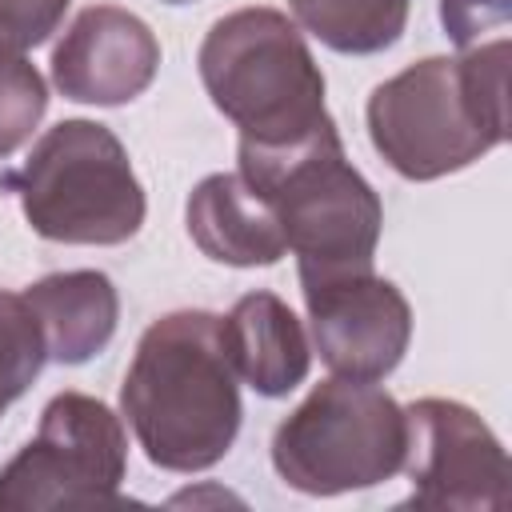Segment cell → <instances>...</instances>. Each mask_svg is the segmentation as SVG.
Returning a JSON list of instances; mask_svg holds the SVG:
<instances>
[{"mask_svg":"<svg viewBox=\"0 0 512 512\" xmlns=\"http://www.w3.org/2000/svg\"><path fill=\"white\" fill-rule=\"evenodd\" d=\"M44 364H48V344L32 304L24 300V292L0 288V408L20 400Z\"/></svg>","mask_w":512,"mask_h":512,"instance_id":"9a60e30c","label":"cell"},{"mask_svg":"<svg viewBox=\"0 0 512 512\" xmlns=\"http://www.w3.org/2000/svg\"><path fill=\"white\" fill-rule=\"evenodd\" d=\"M48 84L24 52H0V160L12 156L44 120Z\"/></svg>","mask_w":512,"mask_h":512,"instance_id":"2e32d148","label":"cell"},{"mask_svg":"<svg viewBox=\"0 0 512 512\" xmlns=\"http://www.w3.org/2000/svg\"><path fill=\"white\" fill-rule=\"evenodd\" d=\"M160 68L156 32L128 8H84L52 48V84L64 100L116 108L136 100Z\"/></svg>","mask_w":512,"mask_h":512,"instance_id":"30bf717a","label":"cell"},{"mask_svg":"<svg viewBox=\"0 0 512 512\" xmlns=\"http://www.w3.org/2000/svg\"><path fill=\"white\" fill-rule=\"evenodd\" d=\"M404 408L372 380H320L272 432L276 476L304 496H340L392 480L404 464Z\"/></svg>","mask_w":512,"mask_h":512,"instance_id":"8992f818","label":"cell"},{"mask_svg":"<svg viewBox=\"0 0 512 512\" xmlns=\"http://www.w3.org/2000/svg\"><path fill=\"white\" fill-rule=\"evenodd\" d=\"M372 148L404 180H440L508 140V40L424 56L368 96Z\"/></svg>","mask_w":512,"mask_h":512,"instance_id":"7a4b0ae2","label":"cell"},{"mask_svg":"<svg viewBox=\"0 0 512 512\" xmlns=\"http://www.w3.org/2000/svg\"><path fill=\"white\" fill-rule=\"evenodd\" d=\"M0 416H4V408H0Z\"/></svg>","mask_w":512,"mask_h":512,"instance_id":"ffe728a7","label":"cell"},{"mask_svg":"<svg viewBox=\"0 0 512 512\" xmlns=\"http://www.w3.org/2000/svg\"><path fill=\"white\" fill-rule=\"evenodd\" d=\"M300 292L308 304L312 344L332 376L376 384L396 372L412 340V308L392 280L368 268L300 280Z\"/></svg>","mask_w":512,"mask_h":512,"instance_id":"9c48e42d","label":"cell"},{"mask_svg":"<svg viewBox=\"0 0 512 512\" xmlns=\"http://www.w3.org/2000/svg\"><path fill=\"white\" fill-rule=\"evenodd\" d=\"M24 300L32 304V312L44 328L48 360H56V364L76 368V364L92 360L96 352H104L108 340L116 336L120 296H116V284L96 268L52 272V276L28 284Z\"/></svg>","mask_w":512,"mask_h":512,"instance_id":"4fadbf2b","label":"cell"},{"mask_svg":"<svg viewBox=\"0 0 512 512\" xmlns=\"http://www.w3.org/2000/svg\"><path fill=\"white\" fill-rule=\"evenodd\" d=\"M240 180L276 212L300 280L372 268L384 204L348 164L336 124L288 148L240 144Z\"/></svg>","mask_w":512,"mask_h":512,"instance_id":"3957f363","label":"cell"},{"mask_svg":"<svg viewBox=\"0 0 512 512\" xmlns=\"http://www.w3.org/2000/svg\"><path fill=\"white\" fill-rule=\"evenodd\" d=\"M128 472V436L120 416L84 392H60L44 404L36 436L0 468V508H100L116 504Z\"/></svg>","mask_w":512,"mask_h":512,"instance_id":"52a82bcc","label":"cell"},{"mask_svg":"<svg viewBox=\"0 0 512 512\" xmlns=\"http://www.w3.org/2000/svg\"><path fill=\"white\" fill-rule=\"evenodd\" d=\"M404 424L400 468L412 480L404 508H508V452L468 404L424 396L404 408Z\"/></svg>","mask_w":512,"mask_h":512,"instance_id":"ba28073f","label":"cell"},{"mask_svg":"<svg viewBox=\"0 0 512 512\" xmlns=\"http://www.w3.org/2000/svg\"><path fill=\"white\" fill-rule=\"evenodd\" d=\"M200 80L240 144L288 148L336 124L324 108V72L296 20L276 8H236L200 44Z\"/></svg>","mask_w":512,"mask_h":512,"instance_id":"277c9868","label":"cell"},{"mask_svg":"<svg viewBox=\"0 0 512 512\" xmlns=\"http://www.w3.org/2000/svg\"><path fill=\"white\" fill-rule=\"evenodd\" d=\"M296 28L344 56H372L404 36L412 0H288Z\"/></svg>","mask_w":512,"mask_h":512,"instance_id":"5bb4252c","label":"cell"},{"mask_svg":"<svg viewBox=\"0 0 512 512\" xmlns=\"http://www.w3.org/2000/svg\"><path fill=\"white\" fill-rule=\"evenodd\" d=\"M512 16V0H440L444 36L460 48H472L488 28H504Z\"/></svg>","mask_w":512,"mask_h":512,"instance_id":"ac0fdd59","label":"cell"},{"mask_svg":"<svg viewBox=\"0 0 512 512\" xmlns=\"http://www.w3.org/2000/svg\"><path fill=\"white\" fill-rule=\"evenodd\" d=\"M220 316L180 308L152 320L120 384V412L164 472H204L236 444L244 404Z\"/></svg>","mask_w":512,"mask_h":512,"instance_id":"6da1fadb","label":"cell"},{"mask_svg":"<svg viewBox=\"0 0 512 512\" xmlns=\"http://www.w3.org/2000/svg\"><path fill=\"white\" fill-rule=\"evenodd\" d=\"M72 0H0V52L40 48L64 20Z\"/></svg>","mask_w":512,"mask_h":512,"instance_id":"e0dca14e","label":"cell"},{"mask_svg":"<svg viewBox=\"0 0 512 512\" xmlns=\"http://www.w3.org/2000/svg\"><path fill=\"white\" fill-rule=\"evenodd\" d=\"M164 4H192V0H164Z\"/></svg>","mask_w":512,"mask_h":512,"instance_id":"d6986e66","label":"cell"},{"mask_svg":"<svg viewBox=\"0 0 512 512\" xmlns=\"http://www.w3.org/2000/svg\"><path fill=\"white\" fill-rule=\"evenodd\" d=\"M220 332L236 376L256 396L276 400L304 384L312 368V348L304 324L276 292H244L232 304V312L220 316Z\"/></svg>","mask_w":512,"mask_h":512,"instance_id":"7c38bea8","label":"cell"},{"mask_svg":"<svg viewBox=\"0 0 512 512\" xmlns=\"http://www.w3.org/2000/svg\"><path fill=\"white\" fill-rule=\"evenodd\" d=\"M36 236L56 244H124L140 232L148 200L120 136L96 120H60L0 176Z\"/></svg>","mask_w":512,"mask_h":512,"instance_id":"5b68a950","label":"cell"},{"mask_svg":"<svg viewBox=\"0 0 512 512\" xmlns=\"http://www.w3.org/2000/svg\"><path fill=\"white\" fill-rule=\"evenodd\" d=\"M192 244L232 268H268L288 252L276 212L240 180V172L204 176L184 204Z\"/></svg>","mask_w":512,"mask_h":512,"instance_id":"8fae6325","label":"cell"}]
</instances>
